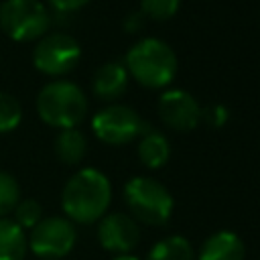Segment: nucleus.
<instances>
[{
    "instance_id": "nucleus-1",
    "label": "nucleus",
    "mask_w": 260,
    "mask_h": 260,
    "mask_svg": "<svg viewBox=\"0 0 260 260\" xmlns=\"http://www.w3.org/2000/svg\"><path fill=\"white\" fill-rule=\"evenodd\" d=\"M112 199L108 177L98 169H81L69 177L61 193V205L69 221L93 223L106 215Z\"/></svg>"
},
{
    "instance_id": "nucleus-2",
    "label": "nucleus",
    "mask_w": 260,
    "mask_h": 260,
    "mask_svg": "<svg viewBox=\"0 0 260 260\" xmlns=\"http://www.w3.org/2000/svg\"><path fill=\"white\" fill-rule=\"evenodd\" d=\"M128 75L148 89L167 87L177 73L175 51L160 39L148 37L134 43L124 59Z\"/></svg>"
},
{
    "instance_id": "nucleus-3",
    "label": "nucleus",
    "mask_w": 260,
    "mask_h": 260,
    "mask_svg": "<svg viewBox=\"0 0 260 260\" xmlns=\"http://www.w3.org/2000/svg\"><path fill=\"white\" fill-rule=\"evenodd\" d=\"M37 112L53 128H77L87 114V98L73 81L57 79L39 91Z\"/></svg>"
},
{
    "instance_id": "nucleus-4",
    "label": "nucleus",
    "mask_w": 260,
    "mask_h": 260,
    "mask_svg": "<svg viewBox=\"0 0 260 260\" xmlns=\"http://www.w3.org/2000/svg\"><path fill=\"white\" fill-rule=\"evenodd\" d=\"M130 217L146 225H162L173 215V195L152 177H134L124 187Z\"/></svg>"
},
{
    "instance_id": "nucleus-5",
    "label": "nucleus",
    "mask_w": 260,
    "mask_h": 260,
    "mask_svg": "<svg viewBox=\"0 0 260 260\" xmlns=\"http://www.w3.org/2000/svg\"><path fill=\"white\" fill-rule=\"evenodd\" d=\"M51 14L39 0H4L0 4V28L18 43L47 35Z\"/></svg>"
},
{
    "instance_id": "nucleus-6",
    "label": "nucleus",
    "mask_w": 260,
    "mask_h": 260,
    "mask_svg": "<svg viewBox=\"0 0 260 260\" xmlns=\"http://www.w3.org/2000/svg\"><path fill=\"white\" fill-rule=\"evenodd\" d=\"M81 59L79 43L65 32H51L43 35L35 49H32V63L35 67L51 77H61L69 73Z\"/></svg>"
},
{
    "instance_id": "nucleus-7",
    "label": "nucleus",
    "mask_w": 260,
    "mask_h": 260,
    "mask_svg": "<svg viewBox=\"0 0 260 260\" xmlns=\"http://www.w3.org/2000/svg\"><path fill=\"white\" fill-rule=\"evenodd\" d=\"M77 240L73 221L67 217H43L26 238L28 248L43 260H59L67 256Z\"/></svg>"
},
{
    "instance_id": "nucleus-8",
    "label": "nucleus",
    "mask_w": 260,
    "mask_h": 260,
    "mask_svg": "<svg viewBox=\"0 0 260 260\" xmlns=\"http://www.w3.org/2000/svg\"><path fill=\"white\" fill-rule=\"evenodd\" d=\"M91 130L102 142L122 146L138 138L146 130V126L142 118L136 114V110L114 104V106L102 108L91 118Z\"/></svg>"
},
{
    "instance_id": "nucleus-9",
    "label": "nucleus",
    "mask_w": 260,
    "mask_h": 260,
    "mask_svg": "<svg viewBox=\"0 0 260 260\" xmlns=\"http://www.w3.org/2000/svg\"><path fill=\"white\" fill-rule=\"evenodd\" d=\"M160 120L179 132H189L201 122V106L185 89H167L158 100Z\"/></svg>"
},
{
    "instance_id": "nucleus-10",
    "label": "nucleus",
    "mask_w": 260,
    "mask_h": 260,
    "mask_svg": "<svg viewBox=\"0 0 260 260\" xmlns=\"http://www.w3.org/2000/svg\"><path fill=\"white\" fill-rule=\"evenodd\" d=\"M98 240L104 250L114 254H130L140 240V230L134 217L126 213H110L100 219Z\"/></svg>"
},
{
    "instance_id": "nucleus-11",
    "label": "nucleus",
    "mask_w": 260,
    "mask_h": 260,
    "mask_svg": "<svg viewBox=\"0 0 260 260\" xmlns=\"http://www.w3.org/2000/svg\"><path fill=\"white\" fill-rule=\"evenodd\" d=\"M128 87V69L120 61H108L95 69L91 79V89L95 98L104 102L118 100Z\"/></svg>"
},
{
    "instance_id": "nucleus-12",
    "label": "nucleus",
    "mask_w": 260,
    "mask_h": 260,
    "mask_svg": "<svg viewBox=\"0 0 260 260\" xmlns=\"http://www.w3.org/2000/svg\"><path fill=\"white\" fill-rule=\"evenodd\" d=\"M244 258H246V246L240 240V236L221 230L211 234L203 242L197 260H244Z\"/></svg>"
},
{
    "instance_id": "nucleus-13",
    "label": "nucleus",
    "mask_w": 260,
    "mask_h": 260,
    "mask_svg": "<svg viewBox=\"0 0 260 260\" xmlns=\"http://www.w3.org/2000/svg\"><path fill=\"white\" fill-rule=\"evenodd\" d=\"M138 138H140V142H138V158H140V162L144 167L158 169L169 160L171 144L160 132H156L152 128H146Z\"/></svg>"
},
{
    "instance_id": "nucleus-14",
    "label": "nucleus",
    "mask_w": 260,
    "mask_h": 260,
    "mask_svg": "<svg viewBox=\"0 0 260 260\" xmlns=\"http://www.w3.org/2000/svg\"><path fill=\"white\" fill-rule=\"evenodd\" d=\"M28 242L24 230L8 217H0V260H24Z\"/></svg>"
},
{
    "instance_id": "nucleus-15",
    "label": "nucleus",
    "mask_w": 260,
    "mask_h": 260,
    "mask_svg": "<svg viewBox=\"0 0 260 260\" xmlns=\"http://www.w3.org/2000/svg\"><path fill=\"white\" fill-rule=\"evenodd\" d=\"M87 140L81 130L77 128H65L55 138V154L65 165H77L85 156Z\"/></svg>"
},
{
    "instance_id": "nucleus-16",
    "label": "nucleus",
    "mask_w": 260,
    "mask_h": 260,
    "mask_svg": "<svg viewBox=\"0 0 260 260\" xmlns=\"http://www.w3.org/2000/svg\"><path fill=\"white\" fill-rule=\"evenodd\" d=\"M193 246L183 236H169L160 242H156L146 260H193Z\"/></svg>"
},
{
    "instance_id": "nucleus-17",
    "label": "nucleus",
    "mask_w": 260,
    "mask_h": 260,
    "mask_svg": "<svg viewBox=\"0 0 260 260\" xmlns=\"http://www.w3.org/2000/svg\"><path fill=\"white\" fill-rule=\"evenodd\" d=\"M22 120V106L20 102L6 91H0V134L14 130Z\"/></svg>"
},
{
    "instance_id": "nucleus-18",
    "label": "nucleus",
    "mask_w": 260,
    "mask_h": 260,
    "mask_svg": "<svg viewBox=\"0 0 260 260\" xmlns=\"http://www.w3.org/2000/svg\"><path fill=\"white\" fill-rule=\"evenodd\" d=\"M20 201V187L16 179L0 171V217H6Z\"/></svg>"
},
{
    "instance_id": "nucleus-19",
    "label": "nucleus",
    "mask_w": 260,
    "mask_h": 260,
    "mask_svg": "<svg viewBox=\"0 0 260 260\" xmlns=\"http://www.w3.org/2000/svg\"><path fill=\"white\" fill-rule=\"evenodd\" d=\"M12 211H14V221L22 230H32L43 219V207L35 199H20Z\"/></svg>"
},
{
    "instance_id": "nucleus-20",
    "label": "nucleus",
    "mask_w": 260,
    "mask_h": 260,
    "mask_svg": "<svg viewBox=\"0 0 260 260\" xmlns=\"http://www.w3.org/2000/svg\"><path fill=\"white\" fill-rule=\"evenodd\" d=\"M181 0H140V12L152 20H167L179 10Z\"/></svg>"
},
{
    "instance_id": "nucleus-21",
    "label": "nucleus",
    "mask_w": 260,
    "mask_h": 260,
    "mask_svg": "<svg viewBox=\"0 0 260 260\" xmlns=\"http://www.w3.org/2000/svg\"><path fill=\"white\" fill-rule=\"evenodd\" d=\"M230 120V112L223 104H209L201 108V122H205L209 128H221Z\"/></svg>"
},
{
    "instance_id": "nucleus-22",
    "label": "nucleus",
    "mask_w": 260,
    "mask_h": 260,
    "mask_svg": "<svg viewBox=\"0 0 260 260\" xmlns=\"http://www.w3.org/2000/svg\"><path fill=\"white\" fill-rule=\"evenodd\" d=\"M49 2L57 12H75V10L83 8L89 0H49Z\"/></svg>"
},
{
    "instance_id": "nucleus-23",
    "label": "nucleus",
    "mask_w": 260,
    "mask_h": 260,
    "mask_svg": "<svg viewBox=\"0 0 260 260\" xmlns=\"http://www.w3.org/2000/svg\"><path fill=\"white\" fill-rule=\"evenodd\" d=\"M142 22H144V14H142L140 10L130 12V14L126 16V20H124V30H126V32H136V30L142 28Z\"/></svg>"
},
{
    "instance_id": "nucleus-24",
    "label": "nucleus",
    "mask_w": 260,
    "mask_h": 260,
    "mask_svg": "<svg viewBox=\"0 0 260 260\" xmlns=\"http://www.w3.org/2000/svg\"><path fill=\"white\" fill-rule=\"evenodd\" d=\"M112 260H138V258L132 256V254H116Z\"/></svg>"
}]
</instances>
